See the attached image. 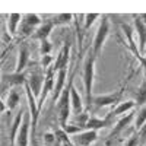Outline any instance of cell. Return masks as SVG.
<instances>
[{"label":"cell","mask_w":146,"mask_h":146,"mask_svg":"<svg viewBox=\"0 0 146 146\" xmlns=\"http://www.w3.org/2000/svg\"><path fill=\"white\" fill-rule=\"evenodd\" d=\"M95 62L96 57L92 51H89L83 64V88H85V104L86 108L92 107L94 101V79H95Z\"/></svg>","instance_id":"cell-1"},{"label":"cell","mask_w":146,"mask_h":146,"mask_svg":"<svg viewBox=\"0 0 146 146\" xmlns=\"http://www.w3.org/2000/svg\"><path fill=\"white\" fill-rule=\"evenodd\" d=\"M73 79H75V75H72L69 82H67V86L64 88V91L62 92L60 98L56 104V110L58 113V121H60V129H63L64 126H67V120L70 117V91L73 86Z\"/></svg>","instance_id":"cell-2"},{"label":"cell","mask_w":146,"mask_h":146,"mask_svg":"<svg viewBox=\"0 0 146 146\" xmlns=\"http://www.w3.org/2000/svg\"><path fill=\"white\" fill-rule=\"evenodd\" d=\"M42 18L36 13H27L22 16V22H21V27H19V38H28V36H32L35 34V31L41 27L42 23Z\"/></svg>","instance_id":"cell-3"},{"label":"cell","mask_w":146,"mask_h":146,"mask_svg":"<svg viewBox=\"0 0 146 146\" xmlns=\"http://www.w3.org/2000/svg\"><path fill=\"white\" fill-rule=\"evenodd\" d=\"M108 35H110V19L108 16H102L100 21V27L94 36V42H92V53L95 57H98L100 53L102 51V47L108 38Z\"/></svg>","instance_id":"cell-4"},{"label":"cell","mask_w":146,"mask_h":146,"mask_svg":"<svg viewBox=\"0 0 146 146\" xmlns=\"http://www.w3.org/2000/svg\"><path fill=\"white\" fill-rule=\"evenodd\" d=\"M124 89H126V85H123L117 92L114 94H108V95H95L94 96V101H92V105L96 110H100L102 107H113V105H118L121 98H123V94H124Z\"/></svg>","instance_id":"cell-5"},{"label":"cell","mask_w":146,"mask_h":146,"mask_svg":"<svg viewBox=\"0 0 146 146\" xmlns=\"http://www.w3.org/2000/svg\"><path fill=\"white\" fill-rule=\"evenodd\" d=\"M121 29H123L124 36H126V40H127V47L130 48V51L135 54V57L139 60L140 66L143 67V72H145V78H143V79L146 80V57L139 51L137 44L135 42V38H133V29H131L129 25H126V23H121Z\"/></svg>","instance_id":"cell-6"},{"label":"cell","mask_w":146,"mask_h":146,"mask_svg":"<svg viewBox=\"0 0 146 146\" xmlns=\"http://www.w3.org/2000/svg\"><path fill=\"white\" fill-rule=\"evenodd\" d=\"M28 80V76L25 73H3L2 75V91H6V88H12L13 86H21L25 85Z\"/></svg>","instance_id":"cell-7"},{"label":"cell","mask_w":146,"mask_h":146,"mask_svg":"<svg viewBox=\"0 0 146 146\" xmlns=\"http://www.w3.org/2000/svg\"><path fill=\"white\" fill-rule=\"evenodd\" d=\"M54 73H56V72H54L53 66L47 69L45 82H44L41 95H40V98H38V110L42 108V105H44V102H45V100H47V96L50 95V92H54V86H56V83H54Z\"/></svg>","instance_id":"cell-8"},{"label":"cell","mask_w":146,"mask_h":146,"mask_svg":"<svg viewBox=\"0 0 146 146\" xmlns=\"http://www.w3.org/2000/svg\"><path fill=\"white\" fill-rule=\"evenodd\" d=\"M25 94H27V100H28V107H29V114L32 118V131H35L36 123H38V115H40V110H38V101H35V95L32 89L29 88V85L25 83Z\"/></svg>","instance_id":"cell-9"},{"label":"cell","mask_w":146,"mask_h":146,"mask_svg":"<svg viewBox=\"0 0 146 146\" xmlns=\"http://www.w3.org/2000/svg\"><path fill=\"white\" fill-rule=\"evenodd\" d=\"M31 114L29 111H25V117H23V123L19 130V135L16 137V146H28L31 143V136H29V129H31Z\"/></svg>","instance_id":"cell-10"},{"label":"cell","mask_w":146,"mask_h":146,"mask_svg":"<svg viewBox=\"0 0 146 146\" xmlns=\"http://www.w3.org/2000/svg\"><path fill=\"white\" fill-rule=\"evenodd\" d=\"M113 118H114V115L111 113H108V115L105 118H98V117L92 115L86 121V124H85V130H95V131H98L100 129L110 127V126H113Z\"/></svg>","instance_id":"cell-11"},{"label":"cell","mask_w":146,"mask_h":146,"mask_svg":"<svg viewBox=\"0 0 146 146\" xmlns=\"http://www.w3.org/2000/svg\"><path fill=\"white\" fill-rule=\"evenodd\" d=\"M98 139V131L95 130H83L82 133L72 136V142L76 146H91Z\"/></svg>","instance_id":"cell-12"},{"label":"cell","mask_w":146,"mask_h":146,"mask_svg":"<svg viewBox=\"0 0 146 146\" xmlns=\"http://www.w3.org/2000/svg\"><path fill=\"white\" fill-rule=\"evenodd\" d=\"M70 42H64L63 44V48L60 50L57 58L54 60V63H53V69L54 72L57 73L58 70H62V69H66L69 66V58H70Z\"/></svg>","instance_id":"cell-13"},{"label":"cell","mask_w":146,"mask_h":146,"mask_svg":"<svg viewBox=\"0 0 146 146\" xmlns=\"http://www.w3.org/2000/svg\"><path fill=\"white\" fill-rule=\"evenodd\" d=\"M135 118V113H127L124 117H121L117 123H115V126L113 127V130H111V133L108 135V143L111 142L113 139H115L118 135H121L127 127H129V124L131 123V120Z\"/></svg>","instance_id":"cell-14"},{"label":"cell","mask_w":146,"mask_h":146,"mask_svg":"<svg viewBox=\"0 0 146 146\" xmlns=\"http://www.w3.org/2000/svg\"><path fill=\"white\" fill-rule=\"evenodd\" d=\"M44 82H45V76L42 75L41 72H32L31 75L28 76V80H27V83L29 85V88L32 89L34 95L38 96V98H40V95H41Z\"/></svg>","instance_id":"cell-15"},{"label":"cell","mask_w":146,"mask_h":146,"mask_svg":"<svg viewBox=\"0 0 146 146\" xmlns=\"http://www.w3.org/2000/svg\"><path fill=\"white\" fill-rule=\"evenodd\" d=\"M28 64H29V47H28L27 42H22L19 50H18V62H16L15 72L23 73V70L27 69Z\"/></svg>","instance_id":"cell-16"},{"label":"cell","mask_w":146,"mask_h":146,"mask_svg":"<svg viewBox=\"0 0 146 146\" xmlns=\"http://www.w3.org/2000/svg\"><path fill=\"white\" fill-rule=\"evenodd\" d=\"M54 27H56V23H54L53 19H45L41 23V27L35 31V34L32 35V38L38 40L40 42L44 41V40H48V38H50V35H51V31L54 29Z\"/></svg>","instance_id":"cell-17"},{"label":"cell","mask_w":146,"mask_h":146,"mask_svg":"<svg viewBox=\"0 0 146 146\" xmlns=\"http://www.w3.org/2000/svg\"><path fill=\"white\" fill-rule=\"evenodd\" d=\"M133 18H135V31L139 38V51L142 54H145V51H146V25L139 16L135 15Z\"/></svg>","instance_id":"cell-18"},{"label":"cell","mask_w":146,"mask_h":146,"mask_svg":"<svg viewBox=\"0 0 146 146\" xmlns=\"http://www.w3.org/2000/svg\"><path fill=\"white\" fill-rule=\"evenodd\" d=\"M25 111H27V110L21 108V111H18V114H16L15 118H13V123H12V126H10V135H9V136H10V145H12V146L16 145V137H18L19 130H21V127H22L23 117H25Z\"/></svg>","instance_id":"cell-19"},{"label":"cell","mask_w":146,"mask_h":146,"mask_svg":"<svg viewBox=\"0 0 146 146\" xmlns=\"http://www.w3.org/2000/svg\"><path fill=\"white\" fill-rule=\"evenodd\" d=\"M66 76H67V67L57 72V76H56V86H54V92H53V101H54V102L58 101L62 92H63L64 88L67 86V85H66Z\"/></svg>","instance_id":"cell-20"},{"label":"cell","mask_w":146,"mask_h":146,"mask_svg":"<svg viewBox=\"0 0 146 146\" xmlns=\"http://www.w3.org/2000/svg\"><path fill=\"white\" fill-rule=\"evenodd\" d=\"M22 16H23V15L16 13V12H15V13H10V15L6 16L7 21H5V23H6L7 31H9V34H10L12 36L18 35V32H19V27H21V22H22Z\"/></svg>","instance_id":"cell-21"},{"label":"cell","mask_w":146,"mask_h":146,"mask_svg":"<svg viewBox=\"0 0 146 146\" xmlns=\"http://www.w3.org/2000/svg\"><path fill=\"white\" fill-rule=\"evenodd\" d=\"M70 104H72V108H73V111H75V114H82V111H83V100L78 94L75 86H72V91H70Z\"/></svg>","instance_id":"cell-22"},{"label":"cell","mask_w":146,"mask_h":146,"mask_svg":"<svg viewBox=\"0 0 146 146\" xmlns=\"http://www.w3.org/2000/svg\"><path fill=\"white\" fill-rule=\"evenodd\" d=\"M135 107H136V102H135V101H123V102H120V104L113 110L111 114H113L114 117L121 115V114H127V113H130Z\"/></svg>","instance_id":"cell-23"},{"label":"cell","mask_w":146,"mask_h":146,"mask_svg":"<svg viewBox=\"0 0 146 146\" xmlns=\"http://www.w3.org/2000/svg\"><path fill=\"white\" fill-rule=\"evenodd\" d=\"M21 102V95L16 89H10L7 98H6V105L9 111H13V110L18 107V104Z\"/></svg>","instance_id":"cell-24"},{"label":"cell","mask_w":146,"mask_h":146,"mask_svg":"<svg viewBox=\"0 0 146 146\" xmlns=\"http://www.w3.org/2000/svg\"><path fill=\"white\" fill-rule=\"evenodd\" d=\"M136 107H145L146 105V80L143 79L140 86L137 88V92H136Z\"/></svg>","instance_id":"cell-25"},{"label":"cell","mask_w":146,"mask_h":146,"mask_svg":"<svg viewBox=\"0 0 146 146\" xmlns=\"http://www.w3.org/2000/svg\"><path fill=\"white\" fill-rule=\"evenodd\" d=\"M72 19H75V15H72V13H58L53 18L54 23H56V27L58 25H66V23L72 22Z\"/></svg>","instance_id":"cell-26"},{"label":"cell","mask_w":146,"mask_h":146,"mask_svg":"<svg viewBox=\"0 0 146 146\" xmlns=\"http://www.w3.org/2000/svg\"><path fill=\"white\" fill-rule=\"evenodd\" d=\"M146 123V105L142 107L139 111H137V115H136V120H135V127L136 130L139 131Z\"/></svg>","instance_id":"cell-27"},{"label":"cell","mask_w":146,"mask_h":146,"mask_svg":"<svg viewBox=\"0 0 146 146\" xmlns=\"http://www.w3.org/2000/svg\"><path fill=\"white\" fill-rule=\"evenodd\" d=\"M100 18H101L100 13H88V15H85V25H83V29L88 31V29L94 25V22L98 21Z\"/></svg>","instance_id":"cell-28"},{"label":"cell","mask_w":146,"mask_h":146,"mask_svg":"<svg viewBox=\"0 0 146 146\" xmlns=\"http://www.w3.org/2000/svg\"><path fill=\"white\" fill-rule=\"evenodd\" d=\"M51 48H53V44L50 42V40L41 41V42H40V54H41V56H50Z\"/></svg>","instance_id":"cell-29"},{"label":"cell","mask_w":146,"mask_h":146,"mask_svg":"<svg viewBox=\"0 0 146 146\" xmlns=\"http://www.w3.org/2000/svg\"><path fill=\"white\" fill-rule=\"evenodd\" d=\"M54 135H56V140H57L60 145H62V143H72V142H70V139H69V135H67V133H66L63 129L57 130V131L54 133Z\"/></svg>","instance_id":"cell-30"},{"label":"cell","mask_w":146,"mask_h":146,"mask_svg":"<svg viewBox=\"0 0 146 146\" xmlns=\"http://www.w3.org/2000/svg\"><path fill=\"white\" fill-rule=\"evenodd\" d=\"M12 38H13V36L9 34L6 23L3 22V25H2V41H3V44H10L12 42Z\"/></svg>","instance_id":"cell-31"},{"label":"cell","mask_w":146,"mask_h":146,"mask_svg":"<svg viewBox=\"0 0 146 146\" xmlns=\"http://www.w3.org/2000/svg\"><path fill=\"white\" fill-rule=\"evenodd\" d=\"M139 145H140L139 135H131V136L126 140V143H124V146H139Z\"/></svg>","instance_id":"cell-32"},{"label":"cell","mask_w":146,"mask_h":146,"mask_svg":"<svg viewBox=\"0 0 146 146\" xmlns=\"http://www.w3.org/2000/svg\"><path fill=\"white\" fill-rule=\"evenodd\" d=\"M53 56L50 54V56H42V58H41V66L44 67V69H48V67H51V62H53Z\"/></svg>","instance_id":"cell-33"},{"label":"cell","mask_w":146,"mask_h":146,"mask_svg":"<svg viewBox=\"0 0 146 146\" xmlns=\"http://www.w3.org/2000/svg\"><path fill=\"white\" fill-rule=\"evenodd\" d=\"M137 135H139V139H140V145H145V143H146V123H145V126L137 131Z\"/></svg>","instance_id":"cell-34"},{"label":"cell","mask_w":146,"mask_h":146,"mask_svg":"<svg viewBox=\"0 0 146 146\" xmlns=\"http://www.w3.org/2000/svg\"><path fill=\"white\" fill-rule=\"evenodd\" d=\"M54 140H56V135H54V133H45V135H44V142L45 143H51Z\"/></svg>","instance_id":"cell-35"},{"label":"cell","mask_w":146,"mask_h":146,"mask_svg":"<svg viewBox=\"0 0 146 146\" xmlns=\"http://www.w3.org/2000/svg\"><path fill=\"white\" fill-rule=\"evenodd\" d=\"M31 146H40V143L35 139V131H32V136H31Z\"/></svg>","instance_id":"cell-36"},{"label":"cell","mask_w":146,"mask_h":146,"mask_svg":"<svg viewBox=\"0 0 146 146\" xmlns=\"http://www.w3.org/2000/svg\"><path fill=\"white\" fill-rule=\"evenodd\" d=\"M139 18L143 21V23H145V25H146V13H142V15H139Z\"/></svg>","instance_id":"cell-37"},{"label":"cell","mask_w":146,"mask_h":146,"mask_svg":"<svg viewBox=\"0 0 146 146\" xmlns=\"http://www.w3.org/2000/svg\"><path fill=\"white\" fill-rule=\"evenodd\" d=\"M60 146H72V143H62Z\"/></svg>","instance_id":"cell-38"},{"label":"cell","mask_w":146,"mask_h":146,"mask_svg":"<svg viewBox=\"0 0 146 146\" xmlns=\"http://www.w3.org/2000/svg\"><path fill=\"white\" fill-rule=\"evenodd\" d=\"M145 57H146V54H145Z\"/></svg>","instance_id":"cell-39"}]
</instances>
